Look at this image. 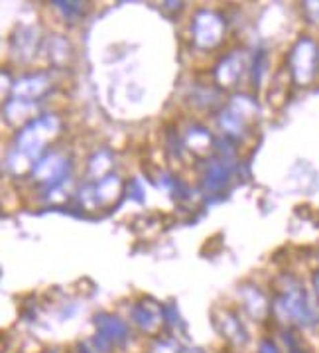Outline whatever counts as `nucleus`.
I'll list each match as a JSON object with an SVG mask.
<instances>
[{
  "label": "nucleus",
  "mask_w": 319,
  "mask_h": 353,
  "mask_svg": "<svg viewBox=\"0 0 319 353\" xmlns=\"http://www.w3.org/2000/svg\"><path fill=\"white\" fill-rule=\"evenodd\" d=\"M260 353H280V352H278V347L272 343V341H264V343H260Z\"/></svg>",
  "instance_id": "1"
},
{
  "label": "nucleus",
  "mask_w": 319,
  "mask_h": 353,
  "mask_svg": "<svg viewBox=\"0 0 319 353\" xmlns=\"http://www.w3.org/2000/svg\"><path fill=\"white\" fill-rule=\"evenodd\" d=\"M288 345H290V353H305L302 347H300V343L296 341V338H288Z\"/></svg>",
  "instance_id": "2"
}]
</instances>
